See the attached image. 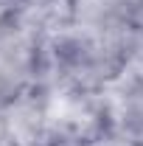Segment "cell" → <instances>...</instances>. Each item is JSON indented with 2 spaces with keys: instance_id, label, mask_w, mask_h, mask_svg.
<instances>
[{
  "instance_id": "6da1fadb",
  "label": "cell",
  "mask_w": 143,
  "mask_h": 146,
  "mask_svg": "<svg viewBox=\"0 0 143 146\" xmlns=\"http://www.w3.org/2000/svg\"><path fill=\"white\" fill-rule=\"evenodd\" d=\"M28 6V0H0V14H9V11H23Z\"/></svg>"
}]
</instances>
